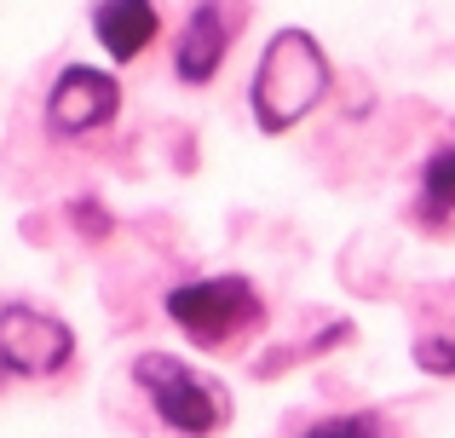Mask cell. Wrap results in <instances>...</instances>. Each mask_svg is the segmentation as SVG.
<instances>
[{
	"label": "cell",
	"instance_id": "1",
	"mask_svg": "<svg viewBox=\"0 0 455 438\" xmlns=\"http://www.w3.org/2000/svg\"><path fill=\"white\" fill-rule=\"evenodd\" d=\"M334 69H329V52L317 46V35L306 29H277L266 41L254 64V81H248V110H254L259 133H289L300 127L311 110L323 104Z\"/></svg>",
	"mask_w": 455,
	"mask_h": 438
},
{
	"label": "cell",
	"instance_id": "8",
	"mask_svg": "<svg viewBox=\"0 0 455 438\" xmlns=\"http://www.w3.org/2000/svg\"><path fill=\"white\" fill-rule=\"evenodd\" d=\"M450 214H455V145H444L438 156H427L421 196H415V219L421 225H444Z\"/></svg>",
	"mask_w": 455,
	"mask_h": 438
},
{
	"label": "cell",
	"instance_id": "10",
	"mask_svg": "<svg viewBox=\"0 0 455 438\" xmlns=\"http://www.w3.org/2000/svg\"><path fill=\"white\" fill-rule=\"evenodd\" d=\"M69 225H76L87 243H104V236L116 231V219L99 208V196H69Z\"/></svg>",
	"mask_w": 455,
	"mask_h": 438
},
{
	"label": "cell",
	"instance_id": "6",
	"mask_svg": "<svg viewBox=\"0 0 455 438\" xmlns=\"http://www.w3.org/2000/svg\"><path fill=\"white\" fill-rule=\"evenodd\" d=\"M236 29H243V0H196L173 41V76L185 87H208L231 52Z\"/></svg>",
	"mask_w": 455,
	"mask_h": 438
},
{
	"label": "cell",
	"instance_id": "11",
	"mask_svg": "<svg viewBox=\"0 0 455 438\" xmlns=\"http://www.w3.org/2000/svg\"><path fill=\"white\" fill-rule=\"evenodd\" d=\"M427 375H455V335H421L410 352Z\"/></svg>",
	"mask_w": 455,
	"mask_h": 438
},
{
	"label": "cell",
	"instance_id": "2",
	"mask_svg": "<svg viewBox=\"0 0 455 438\" xmlns=\"http://www.w3.org/2000/svg\"><path fill=\"white\" fill-rule=\"evenodd\" d=\"M133 381L145 386V398H150L156 416H162V427H173L179 438H213L225 421H231V393H225L213 375L190 370L185 358L139 352Z\"/></svg>",
	"mask_w": 455,
	"mask_h": 438
},
{
	"label": "cell",
	"instance_id": "9",
	"mask_svg": "<svg viewBox=\"0 0 455 438\" xmlns=\"http://www.w3.org/2000/svg\"><path fill=\"white\" fill-rule=\"evenodd\" d=\"M300 438H398V433H392V421L375 416V410H346V416L311 421Z\"/></svg>",
	"mask_w": 455,
	"mask_h": 438
},
{
	"label": "cell",
	"instance_id": "7",
	"mask_svg": "<svg viewBox=\"0 0 455 438\" xmlns=\"http://www.w3.org/2000/svg\"><path fill=\"white\" fill-rule=\"evenodd\" d=\"M92 35L110 52V64H127L162 35V12H156V0H99L92 6Z\"/></svg>",
	"mask_w": 455,
	"mask_h": 438
},
{
	"label": "cell",
	"instance_id": "5",
	"mask_svg": "<svg viewBox=\"0 0 455 438\" xmlns=\"http://www.w3.org/2000/svg\"><path fill=\"white\" fill-rule=\"evenodd\" d=\"M122 115V81L92 64H64L46 92V127L58 139H87Z\"/></svg>",
	"mask_w": 455,
	"mask_h": 438
},
{
	"label": "cell",
	"instance_id": "4",
	"mask_svg": "<svg viewBox=\"0 0 455 438\" xmlns=\"http://www.w3.org/2000/svg\"><path fill=\"white\" fill-rule=\"evenodd\" d=\"M76 358V329L35 306H0V375L52 381Z\"/></svg>",
	"mask_w": 455,
	"mask_h": 438
},
{
	"label": "cell",
	"instance_id": "3",
	"mask_svg": "<svg viewBox=\"0 0 455 438\" xmlns=\"http://www.w3.org/2000/svg\"><path fill=\"white\" fill-rule=\"evenodd\" d=\"M167 317L185 329L196 346L220 352L231 340H248L266 329V300L248 277L225 271V277H196V283H179L167 289Z\"/></svg>",
	"mask_w": 455,
	"mask_h": 438
}]
</instances>
